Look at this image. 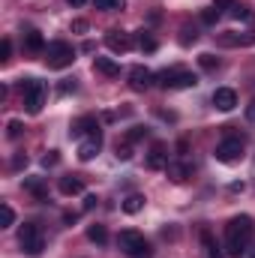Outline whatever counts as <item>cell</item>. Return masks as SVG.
<instances>
[{
    "label": "cell",
    "mask_w": 255,
    "mask_h": 258,
    "mask_svg": "<svg viewBox=\"0 0 255 258\" xmlns=\"http://www.w3.org/2000/svg\"><path fill=\"white\" fill-rule=\"evenodd\" d=\"M96 204H99V198H96V195H84V210H93Z\"/></svg>",
    "instance_id": "cell-37"
},
{
    "label": "cell",
    "mask_w": 255,
    "mask_h": 258,
    "mask_svg": "<svg viewBox=\"0 0 255 258\" xmlns=\"http://www.w3.org/2000/svg\"><path fill=\"white\" fill-rule=\"evenodd\" d=\"M27 165V156L24 153H15V159H12V168H24Z\"/></svg>",
    "instance_id": "cell-36"
},
{
    "label": "cell",
    "mask_w": 255,
    "mask_h": 258,
    "mask_svg": "<svg viewBox=\"0 0 255 258\" xmlns=\"http://www.w3.org/2000/svg\"><path fill=\"white\" fill-rule=\"evenodd\" d=\"M177 39H180V45H192V42L198 39V30L186 24V27H180V36H177Z\"/></svg>",
    "instance_id": "cell-26"
},
{
    "label": "cell",
    "mask_w": 255,
    "mask_h": 258,
    "mask_svg": "<svg viewBox=\"0 0 255 258\" xmlns=\"http://www.w3.org/2000/svg\"><path fill=\"white\" fill-rule=\"evenodd\" d=\"M201 243H204V249H207V258H222L219 255V246H216L213 237H210V231H201Z\"/></svg>",
    "instance_id": "cell-24"
},
{
    "label": "cell",
    "mask_w": 255,
    "mask_h": 258,
    "mask_svg": "<svg viewBox=\"0 0 255 258\" xmlns=\"http://www.w3.org/2000/svg\"><path fill=\"white\" fill-rule=\"evenodd\" d=\"M93 6L102 12H117V9H126V0H93Z\"/></svg>",
    "instance_id": "cell-21"
},
{
    "label": "cell",
    "mask_w": 255,
    "mask_h": 258,
    "mask_svg": "<svg viewBox=\"0 0 255 258\" xmlns=\"http://www.w3.org/2000/svg\"><path fill=\"white\" fill-rule=\"evenodd\" d=\"M87 237H90L93 243H99V246H102V243L108 240V231H105L102 225H87Z\"/></svg>",
    "instance_id": "cell-23"
},
{
    "label": "cell",
    "mask_w": 255,
    "mask_h": 258,
    "mask_svg": "<svg viewBox=\"0 0 255 258\" xmlns=\"http://www.w3.org/2000/svg\"><path fill=\"white\" fill-rule=\"evenodd\" d=\"M66 3H69V6H84L87 0H66Z\"/></svg>",
    "instance_id": "cell-41"
},
{
    "label": "cell",
    "mask_w": 255,
    "mask_h": 258,
    "mask_svg": "<svg viewBox=\"0 0 255 258\" xmlns=\"http://www.w3.org/2000/svg\"><path fill=\"white\" fill-rule=\"evenodd\" d=\"M165 171H168V177H171L174 183H183V180L192 174V165H186V162H168Z\"/></svg>",
    "instance_id": "cell-18"
},
{
    "label": "cell",
    "mask_w": 255,
    "mask_h": 258,
    "mask_svg": "<svg viewBox=\"0 0 255 258\" xmlns=\"http://www.w3.org/2000/svg\"><path fill=\"white\" fill-rule=\"evenodd\" d=\"M0 219H3V228H9V225L15 222V210H12L9 204H0Z\"/></svg>",
    "instance_id": "cell-29"
},
{
    "label": "cell",
    "mask_w": 255,
    "mask_h": 258,
    "mask_svg": "<svg viewBox=\"0 0 255 258\" xmlns=\"http://www.w3.org/2000/svg\"><path fill=\"white\" fill-rule=\"evenodd\" d=\"M141 138H147V129H144V126H132L126 132V141H129V144H135V141H141Z\"/></svg>",
    "instance_id": "cell-31"
},
{
    "label": "cell",
    "mask_w": 255,
    "mask_h": 258,
    "mask_svg": "<svg viewBox=\"0 0 255 258\" xmlns=\"http://www.w3.org/2000/svg\"><path fill=\"white\" fill-rule=\"evenodd\" d=\"M144 201H147L144 195H129L126 201H123V210H126L129 216H132V213H138V210L144 207Z\"/></svg>",
    "instance_id": "cell-22"
},
{
    "label": "cell",
    "mask_w": 255,
    "mask_h": 258,
    "mask_svg": "<svg viewBox=\"0 0 255 258\" xmlns=\"http://www.w3.org/2000/svg\"><path fill=\"white\" fill-rule=\"evenodd\" d=\"M228 15H231V18H237V21H249V18H252V12H249L246 6H240V3H234V6L228 9Z\"/></svg>",
    "instance_id": "cell-25"
},
{
    "label": "cell",
    "mask_w": 255,
    "mask_h": 258,
    "mask_svg": "<svg viewBox=\"0 0 255 258\" xmlns=\"http://www.w3.org/2000/svg\"><path fill=\"white\" fill-rule=\"evenodd\" d=\"M252 234H255L252 216H234V219L225 225V252L231 258L246 255V249H249V243H252Z\"/></svg>",
    "instance_id": "cell-1"
},
{
    "label": "cell",
    "mask_w": 255,
    "mask_h": 258,
    "mask_svg": "<svg viewBox=\"0 0 255 258\" xmlns=\"http://www.w3.org/2000/svg\"><path fill=\"white\" fill-rule=\"evenodd\" d=\"M99 150H102V129H93L90 135H84L78 141V159L81 162H90Z\"/></svg>",
    "instance_id": "cell-8"
},
{
    "label": "cell",
    "mask_w": 255,
    "mask_h": 258,
    "mask_svg": "<svg viewBox=\"0 0 255 258\" xmlns=\"http://www.w3.org/2000/svg\"><path fill=\"white\" fill-rule=\"evenodd\" d=\"M213 105H216L219 111H231V108L237 105V93H234L231 87H216V90H213Z\"/></svg>",
    "instance_id": "cell-14"
},
{
    "label": "cell",
    "mask_w": 255,
    "mask_h": 258,
    "mask_svg": "<svg viewBox=\"0 0 255 258\" xmlns=\"http://www.w3.org/2000/svg\"><path fill=\"white\" fill-rule=\"evenodd\" d=\"M198 63H201V69L213 72V69L219 66V57H213V54H201V57H198Z\"/></svg>",
    "instance_id": "cell-30"
},
{
    "label": "cell",
    "mask_w": 255,
    "mask_h": 258,
    "mask_svg": "<svg viewBox=\"0 0 255 258\" xmlns=\"http://www.w3.org/2000/svg\"><path fill=\"white\" fill-rule=\"evenodd\" d=\"M42 54H45L48 69H66V66H72V60H75V48L69 42H48Z\"/></svg>",
    "instance_id": "cell-6"
},
{
    "label": "cell",
    "mask_w": 255,
    "mask_h": 258,
    "mask_svg": "<svg viewBox=\"0 0 255 258\" xmlns=\"http://www.w3.org/2000/svg\"><path fill=\"white\" fill-rule=\"evenodd\" d=\"M216 159H219V162H225V165L240 162V159H243V138L228 135L225 141H219V144H216Z\"/></svg>",
    "instance_id": "cell-7"
},
{
    "label": "cell",
    "mask_w": 255,
    "mask_h": 258,
    "mask_svg": "<svg viewBox=\"0 0 255 258\" xmlns=\"http://www.w3.org/2000/svg\"><path fill=\"white\" fill-rule=\"evenodd\" d=\"M24 189H27V192H33L39 201L48 195V186H45V180H42V177H24Z\"/></svg>",
    "instance_id": "cell-19"
},
{
    "label": "cell",
    "mask_w": 255,
    "mask_h": 258,
    "mask_svg": "<svg viewBox=\"0 0 255 258\" xmlns=\"http://www.w3.org/2000/svg\"><path fill=\"white\" fill-rule=\"evenodd\" d=\"M93 69L99 75H105V78H117L120 75V66L114 63L111 57H93Z\"/></svg>",
    "instance_id": "cell-16"
},
{
    "label": "cell",
    "mask_w": 255,
    "mask_h": 258,
    "mask_svg": "<svg viewBox=\"0 0 255 258\" xmlns=\"http://www.w3.org/2000/svg\"><path fill=\"white\" fill-rule=\"evenodd\" d=\"M135 48L150 54V51H156V39H153L147 30H138V33H135Z\"/></svg>",
    "instance_id": "cell-20"
},
{
    "label": "cell",
    "mask_w": 255,
    "mask_h": 258,
    "mask_svg": "<svg viewBox=\"0 0 255 258\" xmlns=\"http://www.w3.org/2000/svg\"><path fill=\"white\" fill-rule=\"evenodd\" d=\"M57 189H60V195H81L84 192V180L75 177V174H69V177H60Z\"/></svg>",
    "instance_id": "cell-15"
},
{
    "label": "cell",
    "mask_w": 255,
    "mask_h": 258,
    "mask_svg": "<svg viewBox=\"0 0 255 258\" xmlns=\"http://www.w3.org/2000/svg\"><path fill=\"white\" fill-rule=\"evenodd\" d=\"M18 90H21V99H24L27 114H39L42 105H45V96H48L45 81H39V78H21L18 81Z\"/></svg>",
    "instance_id": "cell-2"
},
{
    "label": "cell",
    "mask_w": 255,
    "mask_h": 258,
    "mask_svg": "<svg viewBox=\"0 0 255 258\" xmlns=\"http://www.w3.org/2000/svg\"><path fill=\"white\" fill-rule=\"evenodd\" d=\"M72 30H75V33H84V30H87V21H84V18H75V21H72Z\"/></svg>",
    "instance_id": "cell-35"
},
{
    "label": "cell",
    "mask_w": 255,
    "mask_h": 258,
    "mask_svg": "<svg viewBox=\"0 0 255 258\" xmlns=\"http://www.w3.org/2000/svg\"><path fill=\"white\" fill-rule=\"evenodd\" d=\"M105 45H108L114 54H126L129 48L135 45V39H132L129 33H123V30H117V27H114V30H108V33H105Z\"/></svg>",
    "instance_id": "cell-10"
},
{
    "label": "cell",
    "mask_w": 255,
    "mask_h": 258,
    "mask_svg": "<svg viewBox=\"0 0 255 258\" xmlns=\"http://www.w3.org/2000/svg\"><path fill=\"white\" fill-rule=\"evenodd\" d=\"M24 48H27L30 54L45 51V39H42V33H39V30H27V33H24Z\"/></svg>",
    "instance_id": "cell-17"
},
{
    "label": "cell",
    "mask_w": 255,
    "mask_h": 258,
    "mask_svg": "<svg viewBox=\"0 0 255 258\" xmlns=\"http://www.w3.org/2000/svg\"><path fill=\"white\" fill-rule=\"evenodd\" d=\"M9 54H12V42L3 39V42H0V63H9Z\"/></svg>",
    "instance_id": "cell-33"
},
{
    "label": "cell",
    "mask_w": 255,
    "mask_h": 258,
    "mask_svg": "<svg viewBox=\"0 0 255 258\" xmlns=\"http://www.w3.org/2000/svg\"><path fill=\"white\" fill-rule=\"evenodd\" d=\"M117 159H132V144L123 138V144L117 141Z\"/></svg>",
    "instance_id": "cell-32"
},
{
    "label": "cell",
    "mask_w": 255,
    "mask_h": 258,
    "mask_svg": "<svg viewBox=\"0 0 255 258\" xmlns=\"http://www.w3.org/2000/svg\"><path fill=\"white\" fill-rule=\"evenodd\" d=\"M93 129H99V120H96L93 114H84V117H78V120L72 123V129H69V138L81 141V138H84V135H90Z\"/></svg>",
    "instance_id": "cell-13"
},
{
    "label": "cell",
    "mask_w": 255,
    "mask_h": 258,
    "mask_svg": "<svg viewBox=\"0 0 255 258\" xmlns=\"http://www.w3.org/2000/svg\"><path fill=\"white\" fill-rule=\"evenodd\" d=\"M147 168L150 171H162V168H168V144H162V141H156L153 147H150V153H147Z\"/></svg>",
    "instance_id": "cell-11"
},
{
    "label": "cell",
    "mask_w": 255,
    "mask_h": 258,
    "mask_svg": "<svg viewBox=\"0 0 255 258\" xmlns=\"http://www.w3.org/2000/svg\"><path fill=\"white\" fill-rule=\"evenodd\" d=\"M117 246H120V249H123L129 258H153L150 243H147V240H144V234H141V231H135V228L120 231V237H117Z\"/></svg>",
    "instance_id": "cell-5"
},
{
    "label": "cell",
    "mask_w": 255,
    "mask_h": 258,
    "mask_svg": "<svg viewBox=\"0 0 255 258\" xmlns=\"http://www.w3.org/2000/svg\"><path fill=\"white\" fill-rule=\"evenodd\" d=\"M18 246H21V252L24 255H42V249H45V234H42V228L36 225V222H24L21 228H18Z\"/></svg>",
    "instance_id": "cell-4"
},
{
    "label": "cell",
    "mask_w": 255,
    "mask_h": 258,
    "mask_svg": "<svg viewBox=\"0 0 255 258\" xmlns=\"http://www.w3.org/2000/svg\"><path fill=\"white\" fill-rule=\"evenodd\" d=\"M57 159H60V156H57V150H48V153L42 156V165H45V168H48V165H57Z\"/></svg>",
    "instance_id": "cell-34"
},
{
    "label": "cell",
    "mask_w": 255,
    "mask_h": 258,
    "mask_svg": "<svg viewBox=\"0 0 255 258\" xmlns=\"http://www.w3.org/2000/svg\"><path fill=\"white\" fill-rule=\"evenodd\" d=\"M153 81H156V75L147 66H135L129 72V87L132 90H147V87H153Z\"/></svg>",
    "instance_id": "cell-12"
},
{
    "label": "cell",
    "mask_w": 255,
    "mask_h": 258,
    "mask_svg": "<svg viewBox=\"0 0 255 258\" xmlns=\"http://www.w3.org/2000/svg\"><path fill=\"white\" fill-rule=\"evenodd\" d=\"M219 15H222V12H219L216 6H207V9H201V21H204V24H216V21H219Z\"/></svg>",
    "instance_id": "cell-27"
},
{
    "label": "cell",
    "mask_w": 255,
    "mask_h": 258,
    "mask_svg": "<svg viewBox=\"0 0 255 258\" xmlns=\"http://www.w3.org/2000/svg\"><path fill=\"white\" fill-rule=\"evenodd\" d=\"M246 117H249V120H255V99L249 102V108H246Z\"/></svg>",
    "instance_id": "cell-40"
},
{
    "label": "cell",
    "mask_w": 255,
    "mask_h": 258,
    "mask_svg": "<svg viewBox=\"0 0 255 258\" xmlns=\"http://www.w3.org/2000/svg\"><path fill=\"white\" fill-rule=\"evenodd\" d=\"M156 84L162 90H186V87H195L198 84V75L183 69V66H171V69H162L156 75Z\"/></svg>",
    "instance_id": "cell-3"
},
{
    "label": "cell",
    "mask_w": 255,
    "mask_h": 258,
    "mask_svg": "<svg viewBox=\"0 0 255 258\" xmlns=\"http://www.w3.org/2000/svg\"><path fill=\"white\" fill-rule=\"evenodd\" d=\"M213 6H216V9H231L234 0H213Z\"/></svg>",
    "instance_id": "cell-39"
},
{
    "label": "cell",
    "mask_w": 255,
    "mask_h": 258,
    "mask_svg": "<svg viewBox=\"0 0 255 258\" xmlns=\"http://www.w3.org/2000/svg\"><path fill=\"white\" fill-rule=\"evenodd\" d=\"M6 135H9L12 141L21 138V135H24V123H21V120H9V123H6Z\"/></svg>",
    "instance_id": "cell-28"
},
{
    "label": "cell",
    "mask_w": 255,
    "mask_h": 258,
    "mask_svg": "<svg viewBox=\"0 0 255 258\" xmlns=\"http://www.w3.org/2000/svg\"><path fill=\"white\" fill-rule=\"evenodd\" d=\"M57 90H60V93H75V81H69V78H66V81L60 84V87H57Z\"/></svg>",
    "instance_id": "cell-38"
},
{
    "label": "cell",
    "mask_w": 255,
    "mask_h": 258,
    "mask_svg": "<svg viewBox=\"0 0 255 258\" xmlns=\"http://www.w3.org/2000/svg\"><path fill=\"white\" fill-rule=\"evenodd\" d=\"M216 45L222 48H240V45H255V33H237V30H225L216 36Z\"/></svg>",
    "instance_id": "cell-9"
}]
</instances>
